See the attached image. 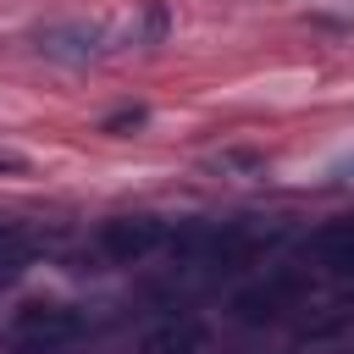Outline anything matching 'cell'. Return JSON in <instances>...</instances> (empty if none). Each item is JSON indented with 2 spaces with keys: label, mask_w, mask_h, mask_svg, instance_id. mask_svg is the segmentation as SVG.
I'll return each mask as SVG.
<instances>
[{
  "label": "cell",
  "mask_w": 354,
  "mask_h": 354,
  "mask_svg": "<svg viewBox=\"0 0 354 354\" xmlns=\"http://www.w3.org/2000/svg\"><path fill=\"white\" fill-rule=\"evenodd\" d=\"M11 332L33 354H61V348H72L88 332V315L77 304H66V299H33V304H22L11 315Z\"/></svg>",
  "instance_id": "3957f363"
},
{
  "label": "cell",
  "mask_w": 354,
  "mask_h": 354,
  "mask_svg": "<svg viewBox=\"0 0 354 354\" xmlns=\"http://www.w3.org/2000/svg\"><path fill=\"white\" fill-rule=\"evenodd\" d=\"M144 122H149V111H144V105H122V111H111V116H105V133L127 138V133H133V127H144Z\"/></svg>",
  "instance_id": "9c48e42d"
},
{
  "label": "cell",
  "mask_w": 354,
  "mask_h": 354,
  "mask_svg": "<svg viewBox=\"0 0 354 354\" xmlns=\"http://www.w3.org/2000/svg\"><path fill=\"white\" fill-rule=\"evenodd\" d=\"M171 243V227L160 221V216H111L105 227H100V254L111 260V266H144L149 254H160Z\"/></svg>",
  "instance_id": "5b68a950"
},
{
  "label": "cell",
  "mask_w": 354,
  "mask_h": 354,
  "mask_svg": "<svg viewBox=\"0 0 354 354\" xmlns=\"http://www.w3.org/2000/svg\"><path fill=\"white\" fill-rule=\"evenodd\" d=\"M28 260H33L28 232H22V227H0V282L22 277V271H28Z\"/></svg>",
  "instance_id": "ba28073f"
},
{
  "label": "cell",
  "mask_w": 354,
  "mask_h": 354,
  "mask_svg": "<svg viewBox=\"0 0 354 354\" xmlns=\"http://www.w3.org/2000/svg\"><path fill=\"white\" fill-rule=\"evenodd\" d=\"M304 260L337 282H354V221H321L310 238H304Z\"/></svg>",
  "instance_id": "52a82bcc"
},
{
  "label": "cell",
  "mask_w": 354,
  "mask_h": 354,
  "mask_svg": "<svg viewBox=\"0 0 354 354\" xmlns=\"http://www.w3.org/2000/svg\"><path fill=\"white\" fill-rule=\"evenodd\" d=\"M210 348V326L188 310H166L138 332V354H205Z\"/></svg>",
  "instance_id": "8992f818"
},
{
  "label": "cell",
  "mask_w": 354,
  "mask_h": 354,
  "mask_svg": "<svg viewBox=\"0 0 354 354\" xmlns=\"http://www.w3.org/2000/svg\"><path fill=\"white\" fill-rule=\"evenodd\" d=\"M304 299H310V271H299V266H266V271H249L232 288L227 310H232L238 326H271V321L293 315Z\"/></svg>",
  "instance_id": "6da1fadb"
},
{
  "label": "cell",
  "mask_w": 354,
  "mask_h": 354,
  "mask_svg": "<svg viewBox=\"0 0 354 354\" xmlns=\"http://www.w3.org/2000/svg\"><path fill=\"white\" fill-rule=\"evenodd\" d=\"M0 171H28V155H11V149H0Z\"/></svg>",
  "instance_id": "30bf717a"
},
{
  "label": "cell",
  "mask_w": 354,
  "mask_h": 354,
  "mask_svg": "<svg viewBox=\"0 0 354 354\" xmlns=\"http://www.w3.org/2000/svg\"><path fill=\"white\" fill-rule=\"evenodd\" d=\"M282 238H288V221H277V216H243V221L210 227L205 266L210 271H254L282 249Z\"/></svg>",
  "instance_id": "7a4b0ae2"
},
{
  "label": "cell",
  "mask_w": 354,
  "mask_h": 354,
  "mask_svg": "<svg viewBox=\"0 0 354 354\" xmlns=\"http://www.w3.org/2000/svg\"><path fill=\"white\" fill-rule=\"evenodd\" d=\"M343 177H354V160H348V166H343Z\"/></svg>",
  "instance_id": "8fae6325"
},
{
  "label": "cell",
  "mask_w": 354,
  "mask_h": 354,
  "mask_svg": "<svg viewBox=\"0 0 354 354\" xmlns=\"http://www.w3.org/2000/svg\"><path fill=\"white\" fill-rule=\"evenodd\" d=\"M33 50L44 61H61V66H88L111 50V28L105 22H88V17H66V22H44L33 33Z\"/></svg>",
  "instance_id": "277c9868"
}]
</instances>
